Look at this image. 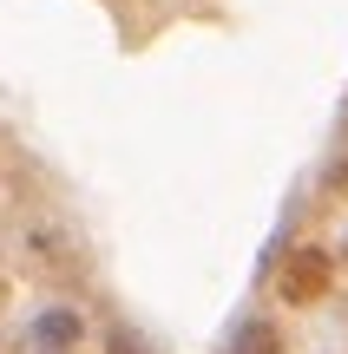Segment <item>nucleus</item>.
<instances>
[{
    "mask_svg": "<svg viewBox=\"0 0 348 354\" xmlns=\"http://www.w3.org/2000/svg\"><path fill=\"white\" fill-rule=\"evenodd\" d=\"M237 354H283V335H276L270 322H250V328L237 335Z\"/></svg>",
    "mask_w": 348,
    "mask_h": 354,
    "instance_id": "obj_3",
    "label": "nucleus"
},
{
    "mask_svg": "<svg viewBox=\"0 0 348 354\" xmlns=\"http://www.w3.org/2000/svg\"><path fill=\"white\" fill-rule=\"evenodd\" d=\"M73 342H79V322H73V315H46V322L33 328V348H39V354H66Z\"/></svg>",
    "mask_w": 348,
    "mask_h": 354,
    "instance_id": "obj_2",
    "label": "nucleus"
},
{
    "mask_svg": "<svg viewBox=\"0 0 348 354\" xmlns=\"http://www.w3.org/2000/svg\"><path fill=\"white\" fill-rule=\"evenodd\" d=\"M0 302H7V276H0Z\"/></svg>",
    "mask_w": 348,
    "mask_h": 354,
    "instance_id": "obj_4",
    "label": "nucleus"
},
{
    "mask_svg": "<svg viewBox=\"0 0 348 354\" xmlns=\"http://www.w3.org/2000/svg\"><path fill=\"white\" fill-rule=\"evenodd\" d=\"M329 282H336V263H329V250H315V243L289 250L283 269H276V295H283L289 308H315L329 295Z\"/></svg>",
    "mask_w": 348,
    "mask_h": 354,
    "instance_id": "obj_1",
    "label": "nucleus"
}]
</instances>
